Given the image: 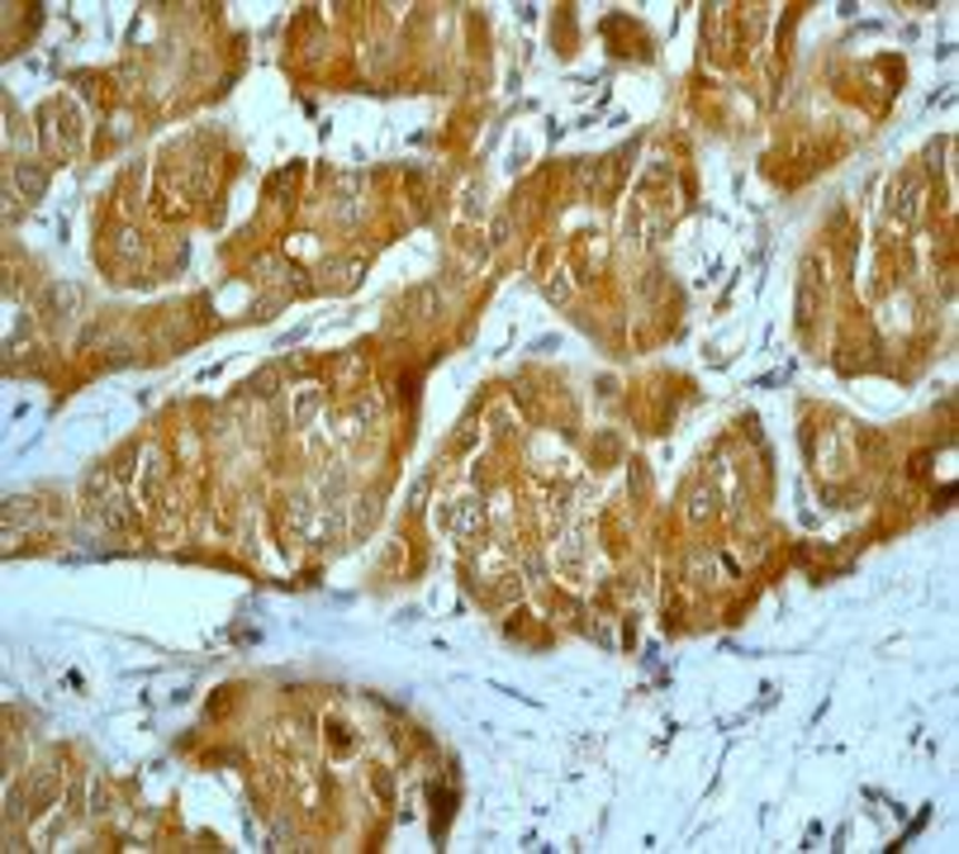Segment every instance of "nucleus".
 Here are the masks:
<instances>
[{
    "instance_id": "1",
    "label": "nucleus",
    "mask_w": 959,
    "mask_h": 854,
    "mask_svg": "<svg viewBox=\"0 0 959 854\" xmlns=\"http://www.w3.org/2000/svg\"><path fill=\"white\" fill-rule=\"evenodd\" d=\"M822 299H827V271H822V261L817 257H808L803 261V276H798V324H812L817 314H822Z\"/></svg>"
}]
</instances>
